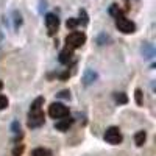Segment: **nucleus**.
Returning a JSON list of instances; mask_svg holds the SVG:
<instances>
[{"label":"nucleus","mask_w":156,"mask_h":156,"mask_svg":"<svg viewBox=\"0 0 156 156\" xmlns=\"http://www.w3.org/2000/svg\"><path fill=\"white\" fill-rule=\"evenodd\" d=\"M86 42V34L83 31H72L70 34H67L66 37V47L75 50V48H80L83 44Z\"/></svg>","instance_id":"nucleus-1"},{"label":"nucleus","mask_w":156,"mask_h":156,"mask_svg":"<svg viewBox=\"0 0 156 156\" xmlns=\"http://www.w3.org/2000/svg\"><path fill=\"white\" fill-rule=\"evenodd\" d=\"M48 115L51 119H64L69 117V108L64 106L62 103H51L48 106Z\"/></svg>","instance_id":"nucleus-2"},{"label":"nucleus","mask_w":156,"mask_h":156,"mask_svg":"<svg viewBox=\"0 0 156 156\" xmlns=\"http://www.w3.org/2000/svg\"><path fill=\"white\" fill-rule=\"evenodd\" d=\"M115 27L119 28L122 33H125V34H131V33L136 31L134 22H131L129 19H126V17H123V16L115 17Z\"/></svg>","instance_id":"nucleus-3"},{"label":"nucleus","mask_w":156,"mask_h":156,"mask_svg":"<svg viewBox=\"0 0 156 156\" xmlns=\"http://www.w3.org/2000/svg\"><path fill=\"white\" fill-rule=\"evenodd\" d=\"M105 140L108 144H112V145H117L122 142V133L117 126H109L106 131H105Z\"/></svg>","instance_id":"nucleus-4"},{"label":"nucleus","mask_w":156,"mask_h":156,"mask_svg":"<svg viewBox=\"0 0 156 156\" xmlns=\"http://www.w3.org/2000/svg\"><path fill=\"white\" fill-rule=\"evenodd\" d=\"M45 25H47V30H48V34L53 36L56 31H58V27H59V19L56 14L53 12H48L45 16Z\"/></svg>","instance_id":"nucleus-5"},{"label":"nucleus","mask_w":156,"mask_h":156,"mask_svg":"<svg viewBox=\"0 0 156 156\" xmlns=\"http://www.w3.org/2000/svg\"><path fill=\"white\" fill-rule=\"evenodd\" d=\"M45 120V115L42 111H36V112H30L28 117V128H39Z\"/></svg>","instance_id":"nucleus-6"},{"label":"nucleus","mask_w":156,"mask_h":156,"mask_svg":"<svg viewBox=\"0 0 156 156\" xmlns=\"http://www.w3.org/2000/svg\"><path fill=\"white\" fill-rule=\"evenodd\" d=\"M97 78H98V75H97L95 70H92V69H86L84 73H83V84H84V86H90L92 83L97 81Z\"/></svg>","instance_id":"nucleus-7"},{"label":"nucleus","mask_w":156,"mask_h":156,"mask_svg":"<svg viewBox=\"0 0 156 156\" xmlns=\"http://www.w3.org/2000/svg\"><path fill=\"white\" fill-rule=\"evenodd\" d=\"M72 56H73V50L69 48V47H64L61 51H59V62L61 64H69L72 61Z\"/></svg>","instance_id":"nucleus-8"},{"label":"nucleus","mask_w":156,"mask_h":156,"mask_svg":"<svg viewBox=\"0 0 156 156\" xmlns=\"http://www.w3.org/2000/svg\"><path fill=\"white\" fill-rule=\"evenodd\" d=\"M73 120L70 119V117H64V119H61L59 122H56V129H59V131H67V129L72 126Z\"/></svg>","instance_id":"nucleus-9"},{"label":"nucleus","mask_w":156,"mask_h":156,"mask_svg":"<svg viewBox=\"0 0 156 156\" xmlns=\"http://www.w3.org/2000/svg\"><path fill=\"white\" fill-rule=\"evenodd\" d=\"M145 140H147V133H145V131H137V133H136L134 142H136L137 147H142V145L145 144Z\"/></svg>","instance_id":"nucleus-10"},{"label":"nucleus","mask_w":156,"mask_h":156,"mask_svg":"<svg viewBox=\"0 0 156 156\" xmlns=\"http://www.w3.org/2000/svg\"><path fill=\"white\" fill-rule=\"evenodd\" d=\"M44 105V97H37L30 106V112H36V111H41V106Z\"/></svg>","instance_id":"nucleus-11"},{"label":"nucleus","mask_w":156,"mask_h":156,"mask_svg":"<svg viewBox=\"0 0 156 156\" xmlns=\"http://www.w3.org/2000/svg\"><path fill=\"white\" fill-rule=\"evenodd\" d=\"M31 156H53V154H51V151H50V150L39 147V148H34V150L31 151Z\"/></svg>","instance_id":"nucleus-12"},{"label":"nucleus","mask_w":156,"mask_h":156,"mask_svg":"<svg viewBox=\"0 0 156 156\" xmlns=\"http://www.w3.org/2000/svg\"><path fill=\"white\" fill-rule=\"evenodd\" d=\"M114 98H115L117 103H122V105H125V103L128 101V97H126L123 92H115V94H114Z\"/></svg>","instance_id":"nucleus-13"},{"label":"nucleus","mask_w":156,"mask_h":156,"mask_svg":"<svg viewBox=\"0 0 156 156\" xmlns=\"http://www.w3.org/2000/svg\"><path fill=\"white\" fill-rule=\"evenodd\" d=\"M142 53H144L145 58H151L154 55V50H153L151 45H144V47H142Z\"/></svg>","instance_id":"nucleus-14"},{"label":"nucleus","mask_w":156,"mask_h":156,"mask_svg":"<svg viewBox=\"0 0 156 156\" xmlns=\"http://www.w3.org/2000/svg\"><path fill=\"white\" fill-rule=\"evenodd\" d=\"M78 23H80V19L70 17V19H67V22H66V27L70 28V30H73V28H76V25H78Z\"/></svg>","instance_id":"nucleus-15"},{"label":"nucleus","mask_w":156,"mask_h":156,"mask_svg":"<svg viewBox=\"0 0 156 156\" xmlns=\"http://www.w3.org/2000/svg\"><path fill=\"white\" fill-rule=\"evenodd\" d=\"M109 12H111L112 16H115V17L122 16V11H120V8L117 6V5H111V8H109Z\"/></svg>","instance_id":"nucleus-16"},{"label":"nucleus","mask_w":156,"mask_h":156,"mask_svg":"<svg viewBox=\"0 0 156 156\" xmlns=\"http://www.w3.org/2000/svg\"><path fill=\"white\" fill-rule=\"evenodd\" d=\"M23 150H25V147H23L22 144L17 145V147H14V150H12V156H22Z\"/></svg>","instance_id":"nucleus-17"},{"label":"nucleus","mask_w":156,"mask_h":156,"mask_svg":"<svg viewBox=\"0 0 156 156\" xmlns=\"http://www.w3.org/2000/svg\"><path fill=\"white\" fill-rule=\"evenodd\" d=\"M134 98H136V103L140 106L142 105V90L140 89H136L134 90Z\"/></svg>","instance_id":"nucleus-18"},{"label":"nucleus","mask_w":156,"mask_h":156,"mask_svg":"<svg viewBox=\"0 0 156 156\" xmlns=\"http://www.w3.org/2000/svg\"><path fill=\"white\" fill-rule=\"evenodd\" d=\"M56 97H58V98H66V100H69V98H70V90H67V89H66V90H61L59 94H56Z\"/></svg>","instance_id":"nucleus-19"},{"label":"nucleus","mask_w":156,"mask_h":156,"mask_svg":"<svg viewBox=\"0 0 156 156\" xmlns=\"http://www.w3.org/2000/svg\"><path fill=\"white\" fill-rule=\"evenodd\" d=\"M8 108V98L5 95H0V111Z\"/></svg>","instance_id":"nucleus-20"},{"label":"nucleus","mask_w":156,"mask_h":156,"mask_svg":"<svg viewBox=\"0 0 156 156\" xmlns=\"http://www.w3.org/2000/svg\"><path fill=\"white\" fill-rule=\"evenodd\" d=\"M12 14H14V23H16V28H17L19 25L22 23V17H20V14H19L17 11H14V12H12Z\"/></svg>","instance_id":"nucleus-21"},{"label":"nucleus","mask_w":156,"mask_h":156,"mask_svg":"<svg viewBox=\"0 0 156 156\" xmlns=\"http://www.w3.org/2000/svg\"><path fill=\"white\" fill-rule=\"evenodd\" d=\"M11 131H12V133H19V131H20V125H19V122H12V125H11Z\"/></svg>","instance_id":"nucleus-22"},{"label":"nucleus","mask_w":156,"mask_h":156,"mask_svg":"<svg viewBox=\"0 0 156 156\" xmlns=\"http://www.w3.org/2000/svg\"><path fill=\"white\" fill-rule=\"evenodd\" d=\"M80 17L83 19V23H84V25H87V14H86V11H84V9H81V11H80Z\"/></svg>","instance_id":"nucleus-23"},{"label":"nucleus","mask_w":156,"mask_h":156,"mask_svg":"<svg viewBox=\"0 0 156 156\" xmlns=\"http://www.w3.org/2000/svg\"><path fill=\"white\" fill-rule=\"evenodd\" d=\"M103 41H108V37H106L105 34H101V36H100V37L97 39V42H98L100 45H103Z\"/></svg>","instance_id":"nucleus-24"},{"label":"nucleus","mask_w":156,"mask_h":156,"mask_svg":"<svg viewBox=\"0 0 156 156\" xmlns=\"http://www.w3.org/2000/svg\"><path fill=\"white\" fill-rule=\"evenodd\" d=\"M69 76H70V73H69V72H64V73L61 75V78H62V80H66V78H69Z\"/></svg>","instance_id":"nucleus-25"},{"label":"nucleus","mask_w":156,"mask_h":156,"mask_svg":"<svg viewBox=\"0 0 156 156\" xmlns=\"http://www.w3.org/2000/svg\"><path fill=\"white\" fill-rule=\"evenodd\" d=\"M2 87H3V83H2V81H0V89H2Z\"/></svg>","instance_id":"nucleus-26"}]
</instances>
